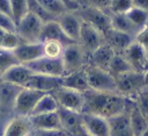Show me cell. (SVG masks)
I'll list each match as a JSON object with an SVG mask.
<instances>
[{"label": "cell", "mask_w": 148, "mask_h": 136, "mask_svg": "<svg viewBox=\"0 0 148 136\" xmlns=\"http://www.w3.org/2000/svg\"><path fill=\"white\" fill-rule=\"evenodd\" d=\"M65 74L83 69L88 65V55L80 43H72L65 46L64 53L61 56Z\"/></svg>", "instance_id": "6"}, {"label": "cell", "mask_w": 148, "mask_h": 136, "mask_svg": "<svg viewBox=\"0 0 148 136\" xmlns=\"http://www.w3.org/2000/svg\"><path fill=\"white\" fill-rule=\"evenodd\" d=\"M24 65H27L34 73L49 74V76H56V77L65 76V70H64V64L61 58H50V57L43 56Z\"/></svg>", "instance_id": "8"}, {"label": "cell", "mask_w": 148, "mask_h": 136, "mask_svg": "<svg viewBox=\"0 0 148 136\" xmlns=\"http://www.w3.org/2000/svg\"><path fill=\"white\" fill-rule=\"evenodd\" d=\"M52 94L54 95V98H56V100L60 107H64V108L69 109V110L82 113L83 93H80V92H76L74 90L60 86L59 88L53 91Z\"/></svg>", "instance_id": "9"}, {"label": "cell", "mask_w": 148, "mask_h": 136, "mask_svg": "<svg viewBox=\"0 0 148 136\" xmlns=\"http://www.w3.org/2000/svg\"><path fill=\"white\" fill-rule=\"evenodd\" d=\"M116 85L117 93L127 98H133L147 85V74L145 72L132 70L116 77Z\"/></svg>", "instance_id": "2"}, {"label": "cell", "mask_w": 148, "mask_h": 136, "mask_svg": "<svg viewBox=\"0 0 148 136\" xmlns=\"http://www.w3.org/2000/svg\"><path fill=\"white\" fill-rule=\"evenodd\" d=\"M13 116H14V114H10V113H0V136L5 135L7 126Z\"/></svg>", "instance_id": "42"}, {"label": "cell", "mask_w": 148, "mask_h": 136, "mask_svg": "<svg viewBox=\"0 0 148 136\" xmlns=\"http://www.w3.org/2000/svg\"><path fill=\"white\" fill-rule=\"evenodd\" d=\"M104 41L108 45H110L116 53H123L126 50V48L134 41V37L123 31L110 28L104 34Z\"/></svg>", "instance_id": "18"}, {"label": "cell", "mask_w": 148, "mask_h": 136, "mask_svg": "<svg viewBox=\"0 0 148 136\" xmlns=\"http://www.w3.org/2000/svg\"><path fill=\"white\" fill-rule=\"evenodd\" d=\"M32 130L29 117L14 115L7 126L3 136H28Z\"/></svg>", "instance_id": "25"}, {"label": "cell", "mask_w": 148, "mask_h": 136, "mask_svg": "<svg viewBox=\"0 0 148 136\" xmlns=\"http://www.w3.org/2000/svg\"><path fill=\"white\" fill-rule=\"evenodd\" d=\"M147 58H148V49H147Z\"/></svg>", "instance_id": "52"}, {"label": "cell", "mask_w": 148, "mask_h": 136, "mask_svg": "<svg viewBox=\"0 0 148 136\" xmlns=\"http://www.w3.org/2000/svg\"><path fill=\"white\" fill-rule=\"evenodd\" d=\"M75 12L83 22L92 26L98 31H101L103 35L111 28L110 14L104 10H101L91 6L79 5V8Z\"/></svg>", "instance_id": "5"}, {"label": "cell", "mask_w": 148, "mask_h": 136, "mask_svg": "<svg viewBox=\"0 0 148 136\" xmlns=\"http://www.w3.org/2000/svg\"><path fill=\"white\" fill-rule=\"evenodd\" d=\"M28 9H29V13H31V14L36 15L37 17H39L44 23L57 20L56 17H53L52 15H50V14L40 6V3H39L37 0H28Z\"/></svg>", "instance_id": "35"}, {"label": "cell", "mask_w": 148, "mask_h": 136, "mask_svg": "<svg viewBox=\"0 0 148 136\" xmlns=\"http://www.w3.org/2000/svg\"><path fill=\"white\" fill-rule=\"evenodd\" d=\"M34 136H69L64 129H51V130H32Z\"/></svg>", "instance_id": "40"}, {"label": "cell", "mask_w": 148, "mask_h": 136, "mask_svg": "<svg viewBox=\"0 0 148 136\" xmlns=\"http://www.w3.org/2000/svg\"><path fill=\"white\" fill-rule=\"evenodd\" d=\"M132 99H133L135 106L139 108V110L148 119V86L146 85Z\"/></svg>", "instance_id": "36"}, {"label": "cell", "mask_w": 148, "mask_h": 136, "mask_svg": "<svg viewBox=\"0 0 148 136\" xmlns=\"http://www.w3.org/2000/svg\"><path fill=\"white\" fill-rule=\"evenodd\" d=\"M1 81H2V72L0 71V83H1Z\"/></svg>", "instance_id": "48"}, {"label": "cell", "mask_w": 148, "mask_h": 136, "mask_svg": "<svg viewBox=\"0 0 148 136\" xmlns=\"http://www.w3.org/2000/svg\"><path fill=\"white\" fill-rule=\"evenodd\" d=\"M12 19L17 24L28 13V0H10Z\"/></svg>", "instance_id": "32"}, {"label": "cell", "mask_w": 148, "mask_h": 136, "mask_svg": "<svg viewBox=\"0 0 148 136\" xmlns=\"http://www.w3.org/2000/svg\"><path fill=\"white\" fill-rule=\"evenodd\" d=\"M0 29L10 33H16V23L9 15L0 13Z\"/></svg>", "instance_id": "39"}, {"label": "cell", "mask_w": 148, "mask_h": 136, "mask_svg": "<svg viewBox=\"0 0 148 136\" xmlns=\"http://www.w3.org/2000/svg\"><path fill=\"white\" fill-rule=\"evenodd\" d=\"M43 44V51H44V56L50 57V58H61L64 50H65V45L61 44L60 42L57 41H44L42 42Z\"/></svg>", "instance_id": "34"}, {"label": "cell", "mask_w": 148, "mask_h": 136, "mask_svg": "<svg viewBox=\"0 0 148 136\" xmlns=\"http://www.w3.org/2000/svg\"><path fill=\"white\" fill-rule=\"evenodd\" d=\"M62 86L74 90L80 93L87 92L89 88L88 80H87V73H86V66L83 69H80L77 71L67 73L62 77Z\"/></svg>", "instance_id": "23"}, {"label": "cell", "mask_w": 148, "mask_h": 136, "mask_svg": "<svg viewBox=\"0 0 148 136\" xmlns=\"http://www.w3.org/2000/svg\"><path fill=\"white\" fill-rule=\"evenodd\" d=\"M40 6L53 17L58 19L60 15L71 10L64 0H37Z\"/></svg>", "instance_id": "29"}, {"label": "cell", "mask_w": 148, "mask_h": 136, "mask_svg": "<svg viewBox=\"0 0 148 136\" xmlns=\"http://www.w3.org/2000/svg\"><path fill=\"white\" fill-rule=\"evenodd\" d=\"M34 72L24 64H17L13 67H10L9 70H7L3 74H2V80L21 86V87H25L28 80L30 79L31 74Z\"/></svg>", "instance_id": "22"}, {"label": "cell", "mask_w": 148, "mask_h": 136, "mask_svg": "<svg viewBox=\"0 0 148 136\" xmlns=\"http://www.w3.org/2000/svg\"><path fill=\"white\" fill-rule=\"evenodd\" d=\"M17 64H20V62L16 58L14 50L0 48V71L2 72V74L7 70H9L10 67H13Z\"/></svg>", "instance_id": "33"}, {"label": "cell", "mask_w": 148, "mask_h": 136, "mask_svg": "<svg viewBox=\"0 0 148 136\" xmlns=\"http://www.w3.org/2000/svg\"><path fill=\"white\" fill-rule=\"evenodd\" d=\"M147 86H148V76H147Z\"/></svg>", "instance_id": "51"}, {"label": "cell", "mask_w": 148, "mask_h": 136, "mask_svg": "<svg viewBox=\"0 0 148 136\" xmlns=\"http://www.w3.org/2000/svg\"><path fill=\"white\" fill-rule=\"evenodd\" d=\"M104 42H105L104 41V35L101 31H98L92 26L82 21L79 43L84 49V51L87 52L88 56L92 51H95L98 46H101Z\"/></svg>", "instance_id": "10"}, {"label": "cell", "mask_w": 148, "mask_h": 136, "mask_svg": "<svg viewBox=\"0 0 148 136\" xmlns=\"http://www.w3.org/2000/svg\"><path fill=\"white\" fill-rule=\"evenodd\" d=\"M57 22L61 27V29L65 31V34L74 42L79 43L80 38V31L82 26L81 17L76 14L75 10H68L65 14L60 15L57 19Z\"/></svg>", "instance_id": "13"}, {"label": "cell", "mask_w": 148, "mask_h": 136, "mask_svg": "<svg viewBox=\"0 0 148 136\" xmlns=\"http://www.w3.org/2000/svg\"><path fill=\"white\" fill-rule=\"evenodd\" d=\"M5 34H6V30L0 29V48H1V44H2V41H3V37H5Z\"/></svg>", "instance_id": "46"}, {"label": "cell", "mask_w": 148, "mask_h": 136, "mask_svg": "<svg viewBox=\"0 0 148 136\" xmlns=\"http://www.w3.org/2000/svg\"><path fill=\"white\" fill-rule=\"evenodd\" d=\"M23 87L7 83L1 81L0 83V113H10L14 114V106L17 99L18 93L21 92Z\"/></svg>", "instance_id": "16"}, {"label": "cell", "mask_w": 148, "mask_h": 136, "mask_svg": "<svg viewBox=\"0 0 148 136\" xmlns=\"http://www.w3.org/2000/svg\"><path fill=\"white\" fill-rule=\"evenodd\" d=\"M44 94H45V92L23 87L21 90V92L18 93L16 102H15L14 110H13L14 115L29 117L31 115L34 108L36 107L37 102Z\"/></svg>", "instance_id": "7"}, {"label": "cell", "mask_w": 148, "mask_h": 136, "mask_svg": "<svg viewBox=\"0 0 148 136\" xmlns=\"http://www.w3.org/2000/svg\"><path fill=\"white\" fill-rule=\"evenodd\" d=\"M29 120H30V123H31L34 130L62 129L57 112L31 115V116H29Z\"/></svg>", "instance_id": "21"}, {"label": "cell", "mask_w": 148, "mask_h": 136, "mask_svg": "<svg viewBox=\"0 0 148 136\" xmlns=\"http://www.w3.org/2000/svg\"><path fill=\"white\" fill-rule=\"evenodd\" d=\"M108 121L110 127V136H134L130 123L128 112L110 117Z\"/></svg>", "instance_id": "24"}, {"label": "cell", "mask_w": 148, "mask_h": 136, "mask_svg": "<svg viewBox=\"0 0 148 136\" xmlns=\"http://www.w3.org/2000/svg\"><path fill=\"white\" fill-rule=\"evenodd\" d=\"M141 136H148V129H147V130H146V131H145V133H143Z\"/></svg>", "instance_id": "47"}, {"label": "cell", "mask_w": 148, "mask_h": 136, "mask_svg": "<svg viewBox=\"0 0 148 136\" xmlns=\"http://www.w3.org/2000/svg\"><path fill=\"white\" fill-rule=\"evenodd\" d=\"M133 7L148 12V0H132Z\"/></svg>", "instance_id": "44"}, {"label": "cell", "mask_w": 148, "mask_h": 136, "mask_svg": "<svg viewBox=\"0 0 148 136\" xmlns=\"http://www.w3.org/2000/svg\"><path fill=\"white\" fill-rule=\"evenodd\" d=\"M133 67L131 66V64L127 62V59L124 57L123 53H116L109 65L108 71L116 78L123 73H126L128 71H132Z\"/></svg>", "instance_id": "30"}, {"label": "cell", "mask_w": 148, "mask_h": 136, "mask_svg": "<svg viewBox=\"0 0 148 136\" xmlns=\"http://www.w3.org/2000/svg\"><path fill=\"white\" fill-rule=\"evenodd\" d=\"M0 13L7 14L12 17V10H10V0H0Z\"/></svg>", "instance_id": "43"}, {"label": "cell", "mask_w": 148, "mask_h": 136, "mask_svg": "<svg viewBox=\"0 0 148 136\" xmlns=\"http://www.w3.org/2000/svg\"><path fill=\"white\" fill-rule=\"evenodd\" d=\"M64 1L67 3V6L69 7L71 10H76V9L79 8V3H77V2H74V1H72V0H64Z\"/></svg>", "instance_id": "45"}, {"label": "cell", "mask_w": 148, "mask_h": 136, "mask_svg": "<svg viewBox=\"0 0 148 136\" xmlns=\"http://www.w3.org/2000/svg\"><path fill=\"white\" fill-rule=\"evenodd\" d=\"M146 74L148 76V63H147V69H146Z\"/></svg>", "instance_id": "49"}, {"label": "cell", "mask_w": 148, "mask_h": 136, "mask_svg": "<svg viewBox=\"0 0 148 136\" xmlns=\"http://www.w3.org/2000/svg\"><path fill=\"white\" fill-rule=\"evenodd\" d=\"M72 1H74V2H77V0H72Z\"/></svg>", "instance_id": "53"}, {"label": "cell", "mask_w": 148, "mask_h": 136, "mask_svg": "<svg viewBox=\"0 0 148 136\" xmlns=\"http://www.w3.org/2000/svg\"><path fill=\"white\" fill-rule=\"evenodd\" d=\"M133 7L132 0H112L109 14H126Z\"/></svg>", "instance_id": "37"}, {"label": "cell", "mask_w": 148, "mask_h": 136, "mask_svg": "<svg viewBox=\"0 0 148 136\" xmlns=\"http://www.w3.org/2000/svg\"><path fill=\"white\" fill-rule=\"evenodd\" d=\"M132 105V98L124 96L117 92H97L88 90L83 93L82 113L110 119L128 112Z\"/></svg>", "instance_id": "1"}, {"label": "cell", "mask_w": 148, "mask_h": 136, "mask_svg": "<svg viewBox=\"0 0 148 136\" xmlns=\"http://www.w3.org/2000/svg\"><path fill=\"white\" fill-rule=\"evenodd\" d=\"M61 128L69 135V136H77L82 130V113L74 112L66 109L64 107H58L57 109Z\"/></svg>", "instance_id": "11"}, {"label": "cell", "mask_w": 148, "mask_h": 136, "mask_svg": "<svg viewBox=\"0 0 148 136\" xmlns=\"http://www.w3.org/2000/svg\"><path fill=\"white\" fill-rule=\"evenodd\" d=\"M14 53L18 59L20 64H28L44 56L43 44L42 42H36V43L23 42L17 48L14 49Z\"/></svg>", "instance_id": "17"}, {"label": "cell", "mask_w": 148, "mask_h": 136, "mask_svg": "<svg viewBox=\"0 0 148 136\" xmlns=\"http://www.w3.org/2000/svg\"><path fill=\"white\" fill-rule=\"evenodd\" d=\"M110 21H111V28L123 31L125 34H128L135 38L138 33L140 31L128 19L126 14H110Z\"/></svg>", "instance_id": "27"}, {"label": "cell", "mask_w": 148, "mask_h": 136, "mask_svg": "<svg viewBox=\"0 0 148 136\" xmlns=\"http://www.w3.org/2000/svg\"><path fill=\"white\" fill-rule=\"evenodd\" d=\"M44 22L36 15L28 13L17 24L16 34L22 42L25 43H36L40 42V34L43 30Z\"/></svg>", "instance_id": "4"}, {"label": "cell", "mask_w": 148, "mask_h": 136, "mask_svg": "<svg viewBox=\"0 0 148 136\" xmlns=\"http://www.w3.org/2000/svg\"><path fill=\"white\" fill-rule=\"evenodd\" d=\"M59 105L52 93H45L39 101L37 102L36 107L34 108L31 115H37V114H45V113H52L57 112ZM30 115V116H31Z\"/></svg>", "instance_id": "28"}, {"label": "cell", "mask_w": 148, "mask_h": 136, "mask_svg": "<svg viewBox=\"0 0 148 136\" xmlns=\"http://www.w3.org/2000/svg\"><path fill=\"white\" fill-rule=\"evenodd\" d=\"M134 41L138 42L139 44H141V45L146 49V51H147V49H148V24L145 26V27L138 33V35L135 36Z\"/></svg>", "instance_id": "41"}, {"label": "cell", "mask_w": 148, "mask_h": 136, "mask_svg": "<svg viewBox=\"0 0 148 136\" xmlns=\"http://www.w3.org/2000/svg\"><path fill=\"white\" fill-rule=\"evenodd\" d=\"M86 73L90 90L97 92H117L116 78L109 71L87 65Z\"/></svg>", "instance_id": "3"}, {"label": "cell", "mask_w": 148, "mask_h": 136, "mask_svg": "<svg viewBox=\"0 0 148 136\" xmlns=\"http://www.w3.org/2000/svg\"><path fill=\"white\" fill-rule=\"evenodd\" d=\"M128 117L134 136H141L148 129V119L139 110L134 101L128 110Z\"/></svg>", "instance_id": "26"}, {"label": "cell", "mask_w": 148, "mask_h": 136, "mask_svg": "<svg viewBox=\"0 0 148 136\" xmlns=\"http://www.w3.org/2000/svg\"><path fill=\"white\" fill-rule=\"evenodd\" d=\"M126 15L128 16V19L131 20V22H132L139 30H141L145 26L148 24V12H147V10L132 7V8L126 13Z\"/></svg>", "instance_id": "31"}, {"label": "cell", "mask_w": 148, "mask_h": 136, "mask_svg": "<svg viewBox=\"0 0 148 136\" xmlns=\"http://www.w3.org/2000/svg\"><path fill=\"white\" fill-rule=\"evenodd\" d=\"M112 0H77L79 5H86V6H91L95 8H98L104 12H109L110 5Z\"/></svg>", "instance_id": "38"}, {"label": "cell", "mask_w": 148, "mask_h": 136, "mask_svg": "<svg viewBox=\"0 0 148 136\" xmlns=\"http://www.w3.org/2000/svg\"><path fill=\"white\" fill-rule=\"evenodd\" d=\"M28 136H34V133H32V131H31V133H30V134H29V135H28Z\"/></svg>", "instance_id": "50"}, {"label": "cell", "mask_w": 148, "mask_h": 136, "mask_svg": "<svg viewBox=\"0 0 148 136\" xmlns=\"http://www.w3.org/2000/svg\"><path fill=\"white\" fill-rule=\"evenodd\" d=\"M114 55H116V52L113 51V49L104 42L101 46H98L95 51H92L88 56V65L99 67V69L108 71L109 65Z\"/></svg>", "instance_id": "19"}, {"label": "cell", "mask_w": 148, "mask_h": 136, "mask_svg": "<svg viewBox=\"0 0 148 136\" xmlns=\"http://www.w3.org/2000/svg\"><path fill=\"white\" fill-rule=\"evenodd\" d=\"M49 40L60 42L65 46H67V45H69L72 43H75L74 41H72L65 34V31L61 29V27L59 26V23L57 22V20L46 22L43 26V30H42V34H40V42L49 41Z\"/></svg>", "instance_id": "20"}, {"label": "cell", "mask_w": 148, "mask_h": 136, "mask_svg": "<svg viewBox=\"0 0 148 136\" xmlns=\"http://www.w3.org/2000/svg\"><path fill=\"white\" fill-rule=\"evenodd\" d=\"M60 86H62V77L39 74V73H32L25 85V87L28 88L42 91L45 93H52Z\"/></svg>", "instance_id": "12"}, {"label": "cell", "mask_w": 148, "mask_h": 136, "mask_svg": "<svg viewBox=\"0 0 148 136\" xmlns=\"http://www.w3.org/2000/svg\"><path fill=\"white\" fill-rule=\"evenodd\" d=\"M123 55L127 59V62L131 64L133 70L146 73L148 58H147V51L141 44L133 41L123 52Z\"/></svg>", "instance_id": "14"}, {"label": "cell", "mask_w": 148, "mask_h": 136, "mask_svg": "<svg viewBox=\"0 0 148 136\" xmlns=\"http://www.w3.org/2000/svg\"><path fill=\"white\" fill-rule=\"evenodd\" d=\"M82 126L90 136H110L109 121L102 116L82 113Z\"/></svg>", "instance_id": "15"}]
</instances>
